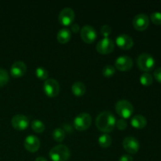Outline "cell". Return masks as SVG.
Masks as SVG:
<instances>
[{
    "label": "cell",
    "instance_id": "obj_22",
    "mask_svg": "<svg viewBox=\"0 0 161 161\" xmlns=\"http://www.w3.org/2000/svg\"><path fill=\"white\" fill-rule=\"evenodd\" d=\"M53 138L58 142H61L64 141V138H65V132L62 128H56L53 130Z\"/></svg>",
    "mask_w": 161,
    "mask_h": 161
},
{
    "label": "cell",
    "instance_id": "obj_29",
    "mask_svg": "<svg viewBox=\"0 0 161 161\" xmlns=\"http://www.w3.org/2000/svg\"><path fill=\"white\" fill-rule=\"evenodd\" d=\"M116 127L119 129V130H124V129L127 128V121L125 120V119L120 118V119H119L118 120H116Z\"/></svg>",
    "mask_w": 161,
    "mask_h": 161
},
{
    "label": "cell",
    "instance_id": "obj_4",
    "mask_svg": "<svg viewBox=\"0 0 161 161\" xmlns=\"http://www.w3.org/2000/svg\"><path fill=\"white\" fill-rule=\"evenodd\" d=\"M137 64L140 70L146 72H150L155 66V59L149 53H142L138 57Z\"/></svg>",
    "mask_w": 161,
    "mask_h": 161
},
{
    "label": "cell",
    "instance_id": "obj_8",
    "mask_svg": "<svg viewBox=\"0 0 161 161\" xmlns=\"http://www.w3.org/2000/svg\"><path fill=\"white\" fill-rule=\"evenodd\" d=\"M115 48L114 42L110 38H103L101 39L96 46V49L98 53L102 54H108L112 53Z\"/></svg>",
    "mask_w": 161,
    "mask_h": 161
},
{
    "label": "cell",
    "instance_id": "obj_3",
    "mask_svg": "<svg viewBox=\"0 0 161 161\" xmlns=\"http://www.w3.org/2000/svg\"><path fill=\"white\" fill-rule=\"evenodd\" d=\"M116 112L122 119H128L134 113V107L132 104L127 100H119L116 104Z\"/></svg>",
    "mask_w": 161,
    "mask_h": 161
},
{
    "label": "cell",
    "instance_id": "obj_17",
    "mask_svg": "<svg viewBox=\"0 0 161 161\" xmlns=\"http://www.w3.org/2000/svg\"><path fill=\"white\" fill-rule=\"evenodd\" d=\"M130 124L136 129H142L147 125V119L142 115H135L130 119Z\"/></svg>",
    "mask_w": 161,
    "mask_h": 161
},
{
    "label": "cell",
    "instance_id": "obj_11",
    "mask_svg": "<svg viewBox=\"0 0 161 161\" xmlns=\"http://www.w3.org/2000/svg\"><path fill=\"white\" fill-rule=\"evenodd\" d=\"M149 18L146 14H138L134 17L133 26L136 30L139 31H145L149 27Z\"/></svg>",
    "mask_w": 161,
    "mask_h": 161
},
{
    "label": "cell",
    "instance_id": "obj_28",
    "mask_svg": "<svg viewBox=\"0 0 161 161\" xmlns=\"http://www.w3.org/2000/svg\"><path fill=\"white\" fill-rule=\"evenodd\" d=\"M101 33L104 38H107L109 36V35L112 33V28L109 25H105L101 28Z\"/></svg>",
    "mask_w": 161,
    "mask_h": 161
},
{
    "label": "cell",
    "instance_id": "obj_16",
    "mask_svg": "<svg viewBox=\"0 0 161 161\" xmlns=\"http://www.w3.org/2000/svg\"><path fill=\"white\" fill-rule=\"evenodd\" d=\"M27 71V66L25 62L21 61H15L11 65L10 74L14 78H20L25 74Z\"/></svg>",
    "mask_w": 161,
    "mask_h": 161
},
{
    "label": "cell",
    "instance_id": "obj_20",
    "mask_svg": "<svg viewBox=\"0 0 161 161\" xmlns=\"http://www.w3.org/2000/svg\"><path fill=\"white\" fill-rule=\"evenodd\" d=\"M98 144L102 148H108L112 144V138L108 134H103L98 138Z\"/></svg>",
    "mask_w": 161,
    "mask_h": 161
},
{
    "label": "cell",
    "instance_id": "obj_21",
    "mask_svg": "<svg viewBox=\"0 0 161 161\" xmlns=\"http://www.w3.org/2000/svg\"><path fill=\"white\" fill-rule=\"evenodd\" d=\"M31 127L36 133H42L45 130V124L39 119H34L31 124Z\"/></svg>",
    "mask_w": 161,
    "mask_h": 161
},
{
    "label": "cell",
    "instance_id": "obj_1",
    "mask_svg": "<svg viewBox=\"0 0 161 161\" xmlns=\"http://www.w3.org/2000/svg\"><path fill=\"white\" fill-rule=\"evenodd\" d=\"M116 119L109 111H103L97 116L95 124L97 128L105 134L109 133L116 127Z\"/></svg>",
    "mask_w": 161,
    "mask_h": 161
},
{
    "label": "cell",
    "instance_id": "obj_27",
    "mask_svg": "<svg viewBox=\"0 0 161 161\" xmlns=\"http://www.w3.org/2000/svg\"><path fill=\"white\" fill-rule=\"evenodd\" d=\"M150 20H152L153 23L156 25H161V13L156 11L151 14Z\"/></svg>",
    "mask_w": 161,
    "mask_h": 161
},
{
    "label": "cell",
    "instance_id": "obj_6",
    "mask_svg": "<svg viewBox=\"0 0 161 161\" xmlns=\"http://www.w3.org/2000/svg\"><path fill=\"white\" fill-rule=\"evenodd\" d=\"M43 92L47 97H54L59 94L60 86L58 82L54 79H47L42 86Z\"/></svg>",
    "mask_w": 161,
    "mask_h": 161
},
{
    "label": "cell",
    "instance_id": "obj_12",
    "mask_svg": "<svg viewBox=\"0 0 161 161\" xmlns=\"http://www.w3.org/2000/svg\"><path fill=\"white\" fill-rule=\"evenodd\" d=\"M132 66H133V60L127 55L119 56L115 61V68L122 72L130 70Z\"/></svg>",
    "mask_w": 161,
    "mask_h": 161
},
{
    "label": "cell",
    "instance_id": "obj_7",
    "mask_svg": "<svg viewBox=\"0 0 161 161\" xmlns=\"http://www.w3.org/2000/svg\"><path fill=\"white\" fill-rule=\"evenodd\" d=\"M75 19V12L72 8H64L58 15V20L64 26L72 25Z\"/></svg>",
    "mask_w": 161,
    "mask_h": 161
},
{
    "label": "cell",
    "instance_id": "obj_30",
    "mask_svg": "<svg viewBox=\"0 0 161 161\" xmlns=\"http://www.w3.org/2000/svg\"><path fill=\"white\" fill-rule=\"evenodd\" d=\"M153 75L156 80L161 83V68H158V69H157L154 71Z\"/></svg>",
    "mask_w": 161,
    "mask_h": 161
},
{
    "label": "cell",
    "instance_id": "obj_25",
    "mask_svg": "<svg viewBox=\"0 0 161 161\" xmlns=\"http://www.w3.org/2000/svg\"><path fill=\"white\" fill-rule=\"evenodd\" d=\"M9 74L6 72V70L0 68V87L7 84V83L9 82Z\"/></svg>",
    "mask_w": 161,
    "mask_h": 161
},
{
    "label": "cell",
    "instance_id": "obj_19",
    "mask_svg": "<svg viewBox=\"0 0 161 161\" xmlns=\"http://www.w3.org/2000/svg\"><path fill=\"white\" fill-rule=\"evenodd\" d=\"M72 92L74 95L77 97H81L86 92V86L82 82L77 81L72 84Z\"/></svg>",
    "mask_w": 161,
    "mask_h": 161
},
{
    "label": "cell",
    "instance_id": "obj_10",
    "mask_svg": "<svg viewBox=\"0 0 161 161\" xmlns=\"http://www.w3.org/2000/svg\"><path fill=\"white\" fill-rule=\"evenodd\" d=\"M80 36H81L83 42L91 44L93 42H94V40L97 38V31L92 26L86 25H84L80 30Z\"/></svg>",
    "mask_w": 161,
    "mask_h": 161
},
{
    "label": "cell",
    "instance_id": "obj_33",
    "mask_svg": "<svg viewBox=\"0 0 161 161\" xmlns=\"http://www.w3.org/2000/svg\"><path fill=\"white\" fill-rule=\"evenodd\" d=\"M35 161H47V160L45 158V157H38L36 159V160H35Z\"/></svg>",
    "mask_w": 161,
    "mask_h": 161
},
{
    "label": "cell",
    "instance_id": "obj_32",
    "mask_svg": "<svg viewBox=\"0 0 161 161\" xmlns=\"http://www.w3.org/2000/svg\"><path fill=\"white\" fill-rule=\"evenodd\" d=\"M71 26H72L71 27V29H72V31L73 32L77 33L78 31H80V27H79V25L77 24H72Z\"/></svg>",
    "mask_w": 161,
    "mask_h": 161
},
{
    "label": "cell",
    "instance_id": "obj_26",
    "mask_svg": "<svg viewBox=\"0 0 161 161\" xmlns=\"http://www.w3.org/2000/svg\"><path fill=\"white\" fill-rule=\"evenodd\" d=\"M115 73H116V68L110 64L105 66L102 69V74L105 77H112Z\"/></svg>",
    "mask_w": 161,
    "mask_h": 161
},
{
    "label": "cell",
    "instance_id": "obj_9",
    "mask_svg": "<svg viewBox=\"0 0 161 161\" xmlns=\"http://www.w3.org/2000/svg\"><path fill=\"white\" fill-rule=\"evenodd\" d=\"M123 147L128 153L135 154L139 150L140 143L135 137L128 136L126 137L123 141Z\"/></svg>",
    "mask_w": 161,
    "mask_h": 161
},
{
    "label": "cell",
    "instance_id": "obj_14",
    "mask_svg": "<svg viewBox=\"0 0 161 161\" xmlns=\"http://www.w3.org/2000/svg\"><path fill=\"white\" fill-rule=\"evenodd\" d=\"M24 146L30 153H36L40 147V141L36 135H28L24 141Z\"/></svg>",
    "mask_w": 161,
    "mask_h": 161
},
{
    "label": "cell",
    "instance_id": "obj_5",
    "mask_svg": "<svg viewBox=\"0 0 161 161\" xmlns=\"http://www.w3.org/2000/svg\"><path fill=\"white\" fill-rule=\"evenodd\" d=\"M92 119L90 114L86 113H82L77 115L73 120L74 127L79 131H83L86 130L91 126Z\"/></svg>",
    "mask_w": 161,
    "mask_h": 161
},
{
    "label": "cell",
    "instance_id": "obj_23",
    "mask_svg": "<svg viewBox=\"0 0 161 161\" xmlns=\"http://www.w3.org/2000/svg\"><path fill=\"white\" fill-rule=\"evenodd\" d=\"M36 75L41 80H47L48 78L49 72L45 68L38 67L36 69Z\"/></svg>",
    "mask_w": 161,
    "mask_h": 161
},
{
    "label": "cell",
    "instance_id": "obj_31",
    "mask_svg": "<svg viewBox=\"0 0 161 161\" xmlns=\"http://www.w3.org/2000/svg\"><path fill=\"white\" fill-rule=\"evenodd\" d=\"M119 161H133V157L128 154H124L119 157Z\"/></svg>",
    "mask_w": 161,
    "mask_h": 161
},
{
    "label": "cell",
    "instance_id": "obj_15",
    "mask_svg": "<svg viewBox=\"0 0 161 161\" xmlns=\"http://www.w3.org/2000/svg\"><path fill=\"white\" fill-rule=\"evenodd\" d=\"M116 44L123 50H129L134 46V40L131 36L127 34H121L116 37Z\"/></svg>",
    "mask_w": 161,
    "mask_h": 161
},
{
    "label": "cell",
    "instance_id": "obj_18",
    "mask_svg": "<svg viewBox=\"0 0 161 161\" xmlns=\"http://www.w3.org/2000/svg\"><path fill=\"white\" fill-rule=\"evenodd\" d=\"M72 37V33L69 28H61L57 35V39L61 44H64L69 42Z\"/></svg>",
    "mask_w": 161,
    "mask_h": 161
},
{
    "label": "cell",
    "instance_id": "obj_2",
    "mask_svg": "<svg viewBox=\"0 0 161 161\" xmlns=\"http://www.w3.org/2000/svg\"><path fill=\"white\" fill-rule=\"evenodd\" d=\"M70 156V149L64 145L55 146L49 152V157L52 161H67Z\"/></svg>",
    "mask_w": 161,
    "mask_h": 161
},
{
    "label": "cell",
    "instance_id": "obj_24",
    "mask_svg": "<svg viewBox=\"0 0 161 161\" xmlns=\"http://www.w3.org/2000/svg\"><path fill=\"white\" fill-rule=\"evenodd\" d=\"M153 76L148 72H145L140 77V82L143 86H149L153 83Z\"/></svg>",
    "mask_w": 161,
    "mask_h": 161
},
{
    "label": "cell",
    "instance_id": "obj_13",
    "mask_svg": "<svg viewBox=\"0 0 161 161\" xmlns=\"http://www.w3.org/2000/svg\"><path fill=\"white\" fill-rule=\"evenodd\" d=\"M11 124L16 130H23L28 128L29 126V119L26 116L17 114L13 116L11 119Z\"/></svg>",
    "mask_w": 161,
    "mask_h": 161
}]
</instances>
